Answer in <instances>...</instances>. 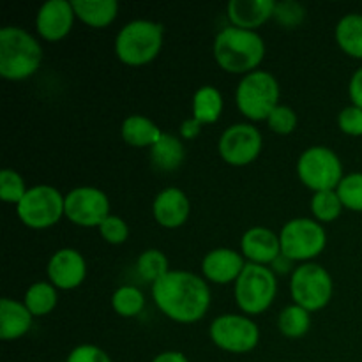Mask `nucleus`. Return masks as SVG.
Wrapping results in <instances>:
<instances>
[{"label": "nucleus", "mask_w": 362, "mask_h": 362, "mask_svg": "<svg viewBox=\"0 0 362 362\" xmlns=\"http://www.w3.org/2000/svg\"><path fill=\"white\" fill-rule=\"evenodd\" d=\"M158 310L177 324L200 322L211 310L212 293L204 278L189 271H170L152 285Z\"/></svg>", "instance_id": "nucleus-1"}, {"label": "nucleus", "mask_w": 362, "mask_h": 362, "mask_svg": "<svg viewBox=\"0 0 362 362\" xmlns=\"http://www.w3.org/2000/svg\"><path fill=\"white\" fill-rule=\"evenodd\" d=\"M214 60L225 73L246 74L260 67L265 57V42L258 32L225 27L218 32L212 45Z\"/></svg>", "instance_id": "nucleus-2"}, {"label": "nucleus", "mask_w": 362, "mask_h": 362, "mask_svg": "<svg viewBox=\"0 0 362 362\" xmlns=\"http://www.w3.org/2000/svg\"><path fill=\"white\" fill-rule=\"evenodd\" d=\"M45 52L30 32L21 27H4L0 30V76L21 81L34 76L41 67Z\"/></svg>", "instance_id": "nucleus-3"}, {"label": "nucleus", "mask_w": 362, "mask_h": 362, "mask_svg": "<svg viewBox=\"0 0 362 362\" xmlns=\"http://www.w3.org/2000/svg\"><path fill=\"white\" fill-rule=\"evenodd\" d=\"M165 42V28L152 20H133L115 37V55L129 67H141L158 59Z\"/></svg>", "instance_id": "nucleus-4"}, {"label": "nucleus", "mask_w": 362, "mask_h": 362, "mask_svg": "<svg viewBox=\"0 0 362 362\" xmlns=\"http://www.w3.org/2000/svg\"><path fill=\"white\" fill-rule=\"evenodd\" d=\"M279 95L281 88L274 74L257 69L240 78L235 88V105L251 122H267L272 110L279 105Z\"/></svg>", "instance_id": "nucleus-5"}, {"label": "nucleus", "mask_w": 362, "mask_h": 362, "mask_svg": "<svg viewBox=\"0 0 362 362\" xmlns=\"http://www.w3.org/2000/svg\"><path fill=\"white\" fill-rule=\"evenodd\" d=\"M278 296V279L271 267L246 264L243 274L233 283L235 304L247 317L265 313Z\"/></svg>", "instance_id": "nucleus-6"}, {"label": "nucleus", "mask_w": 362, "mask_h": 362, "mask_svg": "<svg viewBox=\"0 0 362 362\" xmlns=\"http://www.w3.org/2000/svg\"><path fill=\"white\" fill-rule=\"evenodd\" d=\"M16 214L27 228L48 230L66 218V197L49 184H37L28 187Z\"/></svg>", "instance_id": "nucleus-7"}, {"label": "nucleus", "mask_w": 362, "mask_h": 362, "mask_svg": "<svg viewBox=\"0 0 362 362\" xmlns=\"http://www.w3.org/2000/svg\"><path fill=\"white\" fill-rule=\"evenodd\" d=\"M297 177L308 189L336 191L343 180V163L332 148L315 145L306 148L297 159Z\"/></svg>", "instance_id": "nucleus-8"}, {"label": "nucleus", "mask_w": 362, "mask_h": 362, "mask_svg": "<svg viewBox=\"0 0 362 362\" xmlns=\"http://www.w3.org/2000/svg\"><path fill=\"white\" fill-rule=\"evenodd\" d=\"M334 285L325 267L315 262L300 264L290 276V296L293 304L310 313L320 311L331 303Z\"/></svg>", "instance_id": "nucleus-9"}, {"label": "nucleus", "mask_w": 362, "mask_h": 362, "mask_svg": "<svg viewBox=\"0 0 362 362\" xmlns=\"http://www.w3.org/2000/svg\"><path fill=\"white\" fill-rule=\"evenodd\" d=\"M281 253L290 260L308 264L324 253L327 246V232L322 223L311 218H296L285 223L279 232Z\"/></svg>", "instance_id": "nucleus-10"}, {"label": "nucleus", "mask_w": 362, "mask_h": 362, "mask_svg": "<svg viewBox=\"0 0 362 362\" xmlns=\"http://www.w3.org/2000/svg\"><path fill=\"white\" fill-rule=\"evenodd\" d=\"M209 336L219 350L228 354H250L260 343V329L247 315L226 313L214 318Z\"/></svg>", "instance_id": "nucleus-11"}, {"label": "nucleus", "mask_w": 362, "mask_h": 362, "mask_svg": "<svg viewBox=\"0 0 362 362\" xmlns=\"http://www.w3.org/2000/svg\"><path fill=\"white\" fill-rule=\"evenodd\" d=\"M264 148V136L255 124L240 122L226 127L218 141V152L230 166H246L257 161Z\"/></svg>", "instance_id": "nucleus-12"}, {"label": "nucleus", "mask_w": 362, "mask_h": 362, "mask_svg": "<svg viewBox=\"0 0 362 362\" xmlns=\"http://www.w3.org/2000/svg\"><path fill=\"white\" fill-rule=\"evenodd\" d=\"M110 216V198L94 186H80L66 194V218L73 225L92 228Z\"/></svg>", "instance_id": "nucleus-13"}, {"label": "nucleus", "mask_w": 362, "mask_h": 362, "mask_svg": "<svg viewBox=\"0 0 362 362\" xmlns=\"http://www.w3.org/2000/svg\"><path fill=\"white\" fill-rule=\"evenodd\" d=\"M74 14L73 2L69 0H48L35 14V30L39 37L48 42H59L73 30Z\"/></svg>", "instance_id": "nucleus-14"}, {"label": "nucleus", "mask_w": 362, "mask_h": 362, "mask_svg": "<svg viewBox=\"0 0 362 362\" xmlns=\"http://www.w3.org/2000/svg\"><path fill=\"white\" fill-rule=\"evenodd\" d=\"M46 274L57 290H74L87 278V262L78 250L62 247L49 257Z\"/></svg>", "instance_id": "nucleus-15"}, {"label": "nucleus", "mask_w": 362, "mask_h": 362, "mask_svg": "<svg viewBox=\"0 0 362 362\" xmlns=\"http://www.w3.org/2000/svg\"><path fill=\"white\" fill-rule=\"evenodd\" d=\"M246 264V258L239 251L230 247H216L209 251L202 260V272L205 281L214 285H228L239 279Z\"/></svg>", "instance_id": "nucleus-16"}, {"label": "nucleus", "mask_w": 362, "mask_h": 362, "mask_svg": "<svg viewBox=\"0 0 362 362\" xmlns=\"http://www.w3.org/2000/svg\"><path fill=\"white\" fill-rule=\"evenodd\" d=\"M191 214L187 194L179 187H165L152 202V216L163 228L177 230L186 225Z\"/></svg>", "instance_id": "nucleus-17"}, {"label": "nucleus", "mask_w": 362, "mask_h": 362, "mask_svg": "<svg viewBox=\"0 0 362 362\" xmlns=\"http://www.w3.org/2000/svg\"><path fill=\"white\" fill-rule=\"evenodd\" d=\"M240 253L247 264L271 267L272 262L281 255L279 235L265 226H251L240 239Z\"/></svg>", "instance_id": "nucleus-18"}, {"label": "nucleus", "mask_w": 362, "mask_h": 362, "mask_svg": "<svg viewBox=\"0 0 362 362\" xmlns=\"http://www.w3.org/2000/svg\"><path fill=\"white\" fill-rule=\"evenodd\" d=\"M274 0H230L226 4V14L232 27L253 30L274 18Z\"/></svg>", "instance_id": "nucleus-19"}, {"label": "nucleus", "mask_w": 362, "mask_h": 362, "mask_svg": "<svg viewBox=\"0 0 362 362\" xmlns=\"http://www.w3.org/2000/svg\"><path fill=\"white\" fill-rule=\"evenodd\" d=\"M34 317L20 300L4 297L0 300V338L4 341H16L32 329Z\"/></svg>", "instance_id": "nucleus-20"}, {"label": "nucleus", "mask_w": 362, "mask_h": 362, "mask_svg": "<svg viewBox=\"0 0 362 362\" xmlns=\"http://www.w3.org/2000/svg\"><path fill=\"white\" fill-rule=\"evenodd\" d=\"M163 134L161 127L144 115H129L120 126V136L129 147L152 148Z\"/></svg>", "instance_id": "nucleus-21"}, {"label": "nucleus", "mask_w": 362, "mask_h": 362, "mask_svg": "<svg viewBox=\"0 0 362 362\" xmlns=\"http://www.w3.org/2000/svg\"><path fill=\"white\" fill-rule=\"evenodd\" d=\"M73 9L78 20L92 28H106L119 14L117 0H73Z\"/></svg>", "instance_id": "nucleus-22"}, {"label": "nucleus", "mask_w": 362, "mask_h": 362, "mask_svg": "<svg viewBox=\"0 0 362 362\" xmlns=\"http://www.w3.org/2000/svg\"><path fill=\"white\" fill-rule=\"evenodd\" d=\"M151 163L159 172H175L186 159V147L180 136L165 133L161 140L151 148Z\"/></svg>", "instance_id": "nucleus-23"}, {"label": "nucleus", "mask_w": 362, "mask_h": 362, "mask_svg": "<svg viewBox=\"0 0 362 362\" xmlns=\"http://www.w3.org/2000/svg\"><path fill=\"white\" fill-rule=\"evenodd\" d=\"M223 108H225L223 94L212 85H204L193 94L191 112H193V119H197L202 126L218 122L221 119Z\"/></svg>", "instance_id": "nucleus-24"}, {"label": "nucleus", "mask_w": 362, "mask_h": 362, "mask_svg": "<svg viewBox=\"0 0 362 362\" xmlns=\"http://www.w3.org/2000/svg\"><path fill=\"white\" fill-rule=\"evenodd\" d=\"M334 39L345 55L362 60V14H345L336 25Z\"/></svg>", "instance_id": "nucleus-25"}, {"label": "nucleus", "mask_w": 362, "mask_h": 362, "mask_svg": "<svg viewBox=\"0 0 362 362\" xmlns=\"http://www.w3.org/2000/svg\"><path fill=\"white\" fill-rule=\"evenodd\" d=\"M59 303V290L49 281H35L25 292L23 304L28 308L32 317H46L52 313Z\"/></svg>", "instance_id": "nucleus-26"}, {"label": "nucleus", "mask_w": 362, "mask_h": 362, "mask_svg": "<svg viewBox=\"0 0 362 362\" xmlns=\"http://www.w3.org/2000/svg\"><path fill=\"white\" fill-rule=\"evenodd\" d=\"M311 327V313L297 304H290L279 313L278 331L288 339H299L308 334Z\"/></svg>", "instance_id": "nucleus-27"}, {"label": "nucleus", "mask_w": 362, "mask_h": 362, "mask_svg": "<svg viewBox=\"0 0 362 362\" xmlns=\"http://www.w3.org/2000/svg\"><path fill=\"white\" fill-rule=\"evenodd\" d=\"M170 271H172V269H170L168 257H166L161 250H156V247L145 250L136 260L138 276H140L144 281L152 283V285H154L156 281H159L161 278H165Z\"/></svg>", "instance_id": "nucleus-28"}, {"label": "nucleus", "mask_w": 362, "mask_h": 362, "mask_svg": "<svg viewBox=\"0 0 362 362\" xmlns=\"http://www.w3.org/2000/svg\"><path fill=\"white\" fill-rule=\"evenodd\" d=\"M112 306L119 317L134 318L144 311L145 296L134 285H122L113 292Z\"/></svg>", "instance_id": "nucleus-29"}, {"label": "nucleus", "mask_w": 362, "mask_h": 362, "mask_svg": "<svg viewBox=\"0 0 362 362\" xmlns=\"http://www.w3.org/2000/svg\"><path fill=\"white\" fill-rule=\"evenodd\" d=\"M311 214L318 223H332L341 216L343 204L336 191H320L315 193L310 202Z\"/></svg>", "instance_id": "nucleus-30"}, {"label": "nucleus", "mask_w": 362, "mask_h": 362, "mask_svg": "<svg viewBox=\"0 0 362 362\" xmlns=\"http://www.w3.org/2000/svg\"><path fill=\"white\" fill-rule=\"evenodd\" d=\"M343 207L354 212H362V172H354L343 177L336 187Z\"/></svg>", "instance_id": "nucleus-31"}, {"label": "nucleus", "mask_w": 362, "mask_h": 362, "mask_svg": "<svg viewBox=\"0 0 362 362\" xmlns=\"http://www.w3.org/2000/svg\"><path fill=\"white\" fill-rule=\"evenodd\" d=\"M27 191V184L16 170L4 168L0 172V198H2L4 204L18 205L23 200Z\"/></svg>", "instance_id": "nucleus-32"}, {"label": "nucleus", "mask_w": 362, "mask_h": 362, "mask_svg": "<svg viewBox=\"0 0 362 362\" xmlns=\"http://www.w3.org/2000/svg\"><path fill=\"white\" fill-rule=\"evenodd\" d=\"M306 18V7L293 0H283V2H276L274 7V20L283 28H297Z\"/></svg>", "instance_id": "nucleus-33"}, {"label": "nucleus", "mask_w": 362, "mask_h": 362, "mask_svg": "<svg viewBox=\"0 0 362 362\" xmlns=\"http://www.w3.org/2000/svg\"><path fill=\"white\" fill-rule=\"evenodd\" d=\"M297 122H299V119H297L296 110L286 105L276 106L267 119L269 129L276 134H283V136L293 133L297 127Z\"/></svg>", "instance_id": "nucleus-34"}, {"label": "nucleus", "mask_w": 362, "mask_h": 362, "mask_svg": "<svg viewBox=\"0 0 362 362\" xmlns=\"http://www.w3.org/2000/svg\"><path fill=\"white\" fill-rule=\"evenodd\" d=\"M99 233H101L103 239L106 240L112 246H120L127 240L129 237V226L124 221L120 216L110 214L105 221L99 225Z\"/></svg>", "instance_id": "nucleus-35"}, {"label": "nucleus", "mask_w": 362, "mask_h": 362, "mask_svg": "<svg viewBox=\"0 0 362 362\" xmlns=\"http://www.w3.org/2000/svg\"><path fill=\"white\" fill-rule=\"evenodd\" d=\"M338 127L349 136H362V110L350 105L338 115Z\"/></svg>", "instance_id": "nucleus-36"}, {"label": "nucleus", "mask_w": 362, "mask_h": 362, "mask_svg": "<svg viewBox=\"0 0 362 362\" xmlns=\"http://www.w3.org/2000/svg\"><path fill=\"white\" fill-rule=\"evenodd\" d=\"M66 362H112V359L98 345L85 343V345H78L76 349L71 350Z\"/></svg>", "instance_id": "nucleus-37"}, {"label": "nucleus", "mask_w": 362, "mask_h": 362, "mask_svg": "<svg viewBox=\"0 0 362 362\" xmlns=\"http://www.w3.org/2000/svg\"><path fill=\"white\" fill-rule=\"evenodd\" d=\"M349 98L354 106L362 110V67L354 71L352 78L349 81Z\"/></svg>", "instance_id": "nucleus-38"}, {"label": "nucleus", "mask_w": 362, "mask_h": 362, "mask_svg": "<svg viewBox=\"0 0 362 362\" xmlns=\"http://www.w3.org/2000/svg\"><path fill=\"white\" fill-rule=\"evenodd\" d=\"M179 133H180V138H182V140H194V138L202 133V124L198 122L197 119H193V117H191V119L184 120V122L180 124Z\"/></svg>", "instance_id": "nucleus-39"}, {"label": "nucleus", "mask_w": 362, "mask_h": 362, "mask_svg": "<svg viewBox=\"0 0 362 362\" xmlns=\"http://www.w3.org/2000/svg\"><path fill=\"white\" fill-rule=\"evenodd\" d=\"M293 264H296V262L290 260L288 257H285V255L281 253L274 262H272L271 269L274 274H288V272L296 271V269H293Z\"/></svg>", "instance_id": "nucleus-40"}, {"label": "nucleus", "mask_w": 362, "mask_h": 362, "mask_svg": "<svg viewBox=\"0 0 362 362\" xmlns=\"http://www.w3.org/2000/svg\"><path fill=\"white\" fill-rule=\"evenodd\" d=\"M151 362H189V359L179 350H166V352L158 354Z\"/></svg>", "instance_id": "nucleus-41"}]
</instances>
